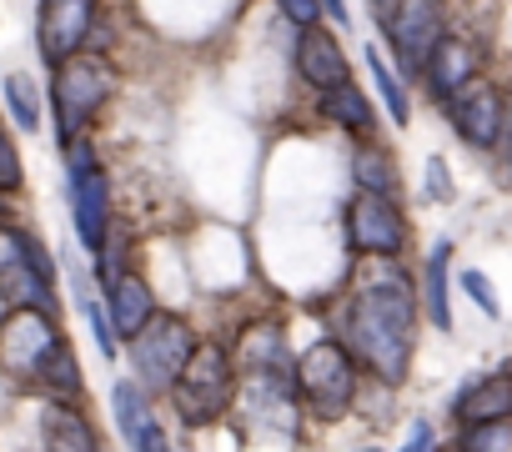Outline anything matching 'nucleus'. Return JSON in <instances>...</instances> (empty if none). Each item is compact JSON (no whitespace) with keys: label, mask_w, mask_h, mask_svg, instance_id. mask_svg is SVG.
Masks as SVG:
<instances>
[{"label":"nucleus","mask_w":512,"mask_h":452,"mask_svg":"<svg viewBox=\"0 0 512 452\" xmlns=\"http://www.w3.org/2000/svg\"><path fill=\"white\" fill-rule=\"evenodd\" d=\"M377 267H362L342 307L332 312L337 342L352 352L362 372H372L387 387H402L417 352V287L397 267V257H372Z\"/></svg>","instance_id":"1"},{"label":"nucleus","mask_w":512,"mask_h":452,"mask_svg":"<svg viewBox=\"0 0 512 452\" xmlns=\"http://www.w3.org/2000/svg\"><path fill=\"white\" fill-rule=\"evenodd\" d=\"M166 402H171V412H176L181 427H191V432L216 427V422L231 412V402H236V367H231V352L216 347V342H201V347L191 352V362L181 367V377L171 382Z\"/></svg>","instance_id":"2"},{"label":"nucleus","mask_w":512,"mask_h":452,"mask_svg":"<svg viewBox=\"0 0 512 452\" xmlns=\"http://www.w3.org/2000/svg\"><path fill=\"white\" fill-rule=\"evenodd\" d=\"M51 71H56L51 76V111H56V131L66 146L106 111V101L116 96V71L101 51H76V56L56 61Z\"/></svg>","instance_id":"3"},{"label":"nucleus","mask_w":512,"mask_h":452,"mask_svg":"<svg viewBox=\"0 0 512 452\" xmlns=\"http://www.w3.org/2000/svg\"><path fill=\"white\" fill-rule=\"evenodd\" d=\"M201 347L196 327L181 317V312H161L126 342V362H131V382L146 392V397H166L171 382L181 377V367L191 362V352Z\"/></svg>","instance_id":"4"},{"label":"nucleus","mask_w":512,"mask_h":452,"mask_svg":"<svg viewBox=\"0 0 512 452\" xmlns=\"http://www.w3.org/2000/svg\"><path fill=\"white\" fill-rule=\"evenodd\" d=\"M292 382H297V402L317 422H342L357 402V362L337 337H317L312 347H302Z\"/></svg>","instance_id":"5"},{"label":"nucleus","mask_w":512,"mask_h":452,"mask_svg":"<svg viewBox=\"0 0 512 452\" xmlns=\"http://www.w3.org/2000/svg\"><path fill=\"white\" fill-rule=\"evenodd\" d=\"M66 196H71V221H76V242L96 257L101 242L111 237V176L96 161L91 141H66Z\"/></svg>","instance_id":"6"},{"label":"nucleus","mask_w":512,"mask_h":452,"mask_svg":"<svg viewBox=\"0 0 512 452\" xmlns=\"http://www.w3.org/2000/svg\"><path fill=\"white\" fill-rule=\"evenodd\" d=\"M407 211L392 196L357 191L347 201V247L357 257H402L407 252Z\"/></svg>","instance_id":"7"},{"label":"nucleus","mask_w":512,"mask_h":452,"mask_svg":"<svg viewBox=\"0 0 512 452\" xmlns=\"http://www.w3.org/2000/svg\"><path fill=\"white\" fill-rule=\"evenodd\" d=\"M447 126L472 146V151H497L507 136V96L492 81H467L462 91H452L447 101Z\"/></svg>","instance_id":"8"},{"label":"nucleus","mask_w":512,"mask_h":452,"mask_svg":"<svg viewBox=\"0 0 512 452\" xmlns=\"http://www.w3.org/2000/svg\"><path fill=\"white\" fill-rule=\"evenodd\" d=\"M56 342H61L56 317H46L36 307H11L0 317V367L16 377H36Z\"/></svg>","instance_id":"9"},{"label":"nucleus","mask_w":512,"mask_h":452,"mask_svg":"<svg viewBox=\"0 0 512 452\" xmlns=\"http://www.w3.org/2000/svg\"><path fill=\"white\" fill-rule=\"evenodd\" d=\"M447 36V11L442 0H397V6L387 11V46L397 51L402 71L417 76L427 51Z\"/></svg>","instance_id":"10"},{"label":"nucleus","mask_w":512,"mask_h":452,"mask_svg":"<svg viewBox=\"0 0 512 452\" xmlns=\"http://www.w3.org/2000/svg\"><path fill=\"white\" fill-rule=\"evenodd\" d=\"M231 367L236 377H287L292 382V347H287V322L282 317H256L241 327L236 337V352H231Z\"/></svg>","instance_id":"11"},{"label":"nucleus","mask_w":512,"mask_h":452,"mask_svg":"<svg viewBox=\"0 0 512 452\" xmlns=\"http://www.w3.org/2000/svg\"><path fill=\"white\" fill-rule=\"evenodd\" d=\"M96 31V0H41V16H36V41L46 66L86 51Z\"/></svg>","instance_id":"12"},{"label":"nucleus","mask_w":512,"mask_h":452,"mask_svg":"<svg viewBox=\"0 0 512 452\" xmlns=\"http://www.w3.org/2000/svg\"><path fill=\"white\" fill-rule=\"evenodd\" d=\"M297 71H302V81H307L312 91H332V86L352 81V61H347V51L337 46V36L322 31V21L302 31V41H297Z\"/></svg>","instance_id":"13"},{"label":"nucleus","mask_w":512,"mask_h":452,"mask_svg":"<svg viewBox=\"0 0 512 452\" xmlns=\"http://www.w3.org/2000/svg\"><path fill=\"white\" fill-rule=\"evenodd\" d=\"M0 302H6V312H11V307H36V312H46V317H61L56 287L41 282L11 242H6V252H0Z\"/></svg>","instance_id":"14"},{"label":"nucleus","mask_w":512,"mask_h":452,"mask_svg":"<svg viewBox=\"0 0 512 452\" xmlns=\"http://www.w3.org/2000/svg\"><path fill=\"white\" fill-rule=\"evenodd\" d=\"M417 76L427 81V91H432L437 101H447L452 91H462V86L477 76V51H472L462 36H442V41L427 51V61H422Z\"/></svg>","instance_id":"15"},{"label":"nucleus","mask_w":512,"mask_h":452,"mask_svg":"<svg viewBox=\"0 0 512 452\" xmlns=\"http://www.w3.org/2000/svg\"><path fill=\"white\" fill-rule=\"evenodd\" d=\"M101 292H106V317H111V327H116V337H121V342H131V337L156 317V292H151L136 272L111 277Z\"/></svg>","instance_id":"16"},{"label":"nucleus","mask_w":512,"mask_h":452,"mask_svg":"<svg viewBox=\"0 0 512 452\" xmlns=\"http://www.w3.org/2000/svg\"><path fill=\"white\" fill-rule=\"evenodd\" d=\"M452 417L462 427H477V422H512V377H477L457 392L452 402Z\"/></svg>","instance_id":"17"},{"label":"nucleus","mask_w":512,"mask_h":452,"mask_svg":"<svg viewBox=\"0 0 512 452\" xmlns=\"http://www.w3.org/2000/svg\"><path fill=\"white\" fill-rule=\"evenodd\" d=\"M41 442H46V452H101L96 422L76 402H51L41 412Z\"/></svg>","instance_id":"18"},{"label":"nucleus","mask_w":512,"mask_h":452,"mask_svg":"<svg viewBox=\"0 0 512 452\" xmlns=\"http://www.w3.org/2000/svg\"><path fill=\"white\" fill-rule=\"evenodd\" d=\"M447 282H452V242H437L422 262V312L437 332H452V297H447Z\"/></svg>","instance_id":"19"},{"label":"nucleus","mask_w":512,"mask_h":452,"mask_svg":"<svg viewBox=\"0 0 512 452\" xmlns=\"http://www.w3.org/2000/svg\"><path fill=\"white\" fill-rule=\"evenodd\" d=\"M317 111H322L332 126L352 131V136H372V126H377L372 101H367L352 81H342V86H332V91H317Z\"/></svg>","instance_id":"20"},{"label":"nucleus","mask_w":512,"mask_h":452,"mask_svg":"<svg viewBox=\"0 0 512 452\" xmlns=\"http://www.w3.org/2000/svg\"><path fill=\"white\" fill-rule=\"evenodd\" d=\"M36 382H41V392H46L51 402H76V407H81V397H86V372H81V362H76V352H71L66 337L51 347V357L41 362Z\"/></svg>","instance_id":"21"},{"label":"nucleus","mask_w":512,"mask_h":452,"mask_svg":"<svg viewBox=\"0 0 512 452\" xmlns=\"http://www.w3.org/2000/svg\"><path fill=\"white\" fill-rule=\"evenodd\" d=\"M352 181H357V191L392 196V201L402 191V171H397V161H392V151L382 141H367V146L352 151Z\"/></svg>","instance_id":"22"},{"label":"nucleus","mask_w":512,"mask_h":452,"mask_svg":"<svg viewBox=\"0 0 512 452\" xmlns=\"http://www.w3.org/2000/svg\"><path fill=\"white\" fill-rule=\"evenodd\" d=\"M111 412H116V432H121L126 447H136L141 427L156 417V412H151V397H146L136 382H116V387H111Z\"/></svg>","instance_id":"23"},{"label":"nucleus","mask_w":512,"mask_h":452,"mask_svg":"<svg viewBox=\"0 0 512 452\" xmlns=\"http://www.w3.org/2000/svg\"><path fill=\"white\" fill-rule=\"evenodd\" d=\"M0 91H6V111H11V121L21 131H41L46 106H41V91H36V81L26 71H11L6 81H0Z\"/></svg>","instance_id":"24"},{"label":"nucleus","mask_w":512,"mask_h":452,"mask_svg":"<svg viewBox=\"0 0 512 452\" xmlns=\"http://www.w3.org/2000/svg\"><path fill=\"white\" fill-rule=\"evenodd\" d=\"M76 307H81V317H86V327H91L96 347H101L106 357H116L121 337H116V327H111V317H106V302L91 292V277H86V272H76Z\"/></svg>","instance_id":"25"},{"label":"nucleus","mask_w":512,"mask_h":452,"mask_svg":"<svg viewBox=\"0 0 512 452\" xmlns=\"http://www.w3.org/2000/svg\"><path fill=\"white\" fill-rule=\"evenodd\" d=\"M367 71H372V86H377V96H382L387 116H392L397 126H407V121H412V101H407L402 81L392 76V66L382 61V51H377V46H367Z\"/></svg>","instance_id":"26"},{"label":"nucleus","mask_w":512,"mask_h":452,"mask_svg":"<svg viewBox=\"0 0 512 452\" xmlns=\"http://www.w3.org/2000/svg\"><path fill=\"white\" fill-rule=\"evenodd\" d=\"M6 242L26 257V267H31L41 282H51V287H56V257H51V247H46L41 237H31L26 226H6Z\"/></svg>","instance_id":"27"},{"label":"nucleus","mask_w":512,"mask_h":452,"mask_svg":"<svg viewBox=\"0 0 512 452\" xmlns=\"http://www.w3.org/2000/svg\"><path fill=\"white\" fill-rule=\"evenodd\" d=\"M462 452H512V427L507 422L462 427Z\"/></svg>","instance_id":"28"},{"label":"nucleus","mask_w":512,"mask_h":452,"mask_svg":"<svg viewBox=\"0 0 512 452\" xmlns=\"http://www.w3.org/2000/svg\"><path fill=\"white\" fill-rule=\"evenodd\" d=\"M26 186V166H21V151H16V141L0 131V196H16Z\"/></svg>","instance_id":"29"},{"label":"nucleus","mask_w":512,"mask_h":452,"mask_svg":"<svg viewBox=\"0 0 512 452\" xmlns=\"http://www.w3.org/2000/svg\"><path fill=\"white\" fill-rule=\"evenodd\" d=\"M457 282H462V292H467V297H472V302L482 307V317H492V322L502 317V302H497V292H492V282H487V277H482L477 267H467V272H457Z\"/></svg>","instance_id":"30"},{"label":"nucleus","mask_w":512,"mask_h":452,"mask_svg":"<svg viewBox=\"0 0 512 452\" xmlns=\"http://www.w3.org/2000/svg\"><path fill=\"white\" fill-rule=\"evenodd\" d=\"M452 196H457V186H452V171H447V161H442V156H427V201L447 206Z\"/></svg>","instance_id":"31"},{"label":"nucleus","mask_w":512,"mask_h":452,"mask_svg":"<svg viewBox=\"0 0 512 452\" xmlns=\"http://www.w3.org/2000/svg\"><path fill=\"white\" fill-rule=\"evenodd\" d=\"M277 11H282L297 31H307V26L322 21V6H317V0H277Z\"/></svg>","instance_id":"32"},{"label":"nucleus","mask_w":512,"mask_h":452,"mask_svg":"<svg viewBox=\"0 0 512 452\" xmlns=\"http://www.w3.org/2000/svg\"><path fill=\"white\" fill-rule=\"evenodd\" d=\"M402 452H432V427H427V422H417V427H412V437H407V447H402Z\"/></svg>","instance_id":"33"},{"label":"nucleus","mask_w":512,"mask_h":452,"mask_svg":"<svg viewBox=\"0 0 512 452\" xmlns=\"http://www.w3.org/2000/svg\"><path fill=\"white\" fill-rule=\"evenodd\" d=\"M317 6H322V11H327L337 26H347V6H342V0H317Z\"/></svg>","instance_id":"34"},{"label":"nucleus","mask_w":512,"mask_h":452,"mask_svg":"<svg viewBox=\"0 0 512 452\" xmlns=\"http://www.w3.org/2000/svg\"><path fill=\"white\" fill-rule=\"evenodd\" d=\"M372 6H377V11H387V0H372Z\"/></svg>","instance_id":"35"},{"label":"nucleus","mask_w":512,"mask_h":452,"mask_svg":"<svg viewBox=\"0 0 512 452\" xmlns=\"http://www.w3.org/2000/svg\"><path fill=\"white\" fill-rule=\"evenodd\" d=\"M357 452H382V447H357Z\"/></svg>","instance_id":"36"},{"label":"nucleus","mask_w":512,"mask_h":452,"mask_svg":"<svg viewBox=\"0 0 512 452\" xmlns=\"http://www.w3.org/2000/svg\"><path fill=\"white\" fill-rule=\"evenodd\" d=\"M507 116H512V101H507Z\"/></svg>","instance_id":"37"}]
</instances>
